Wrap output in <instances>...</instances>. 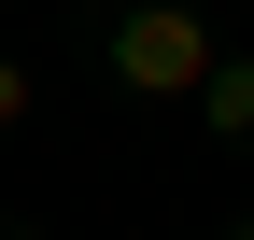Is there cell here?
Returning <instances> with one entry per match:
<instances>
[{"label": "cell", "mask_w": 254, "mask_h": 240, "mask_svg": "<svg viewBox=\"0 0 254 240\" xmlns=\"http://www.w3.org/2000/svg\"><path fill=\"white\" fill-rule=\"evenodd\" d=\"M212 57H226V43H212V14H184V0H127V14H113V85H127V99H198Z\"/></svg>", "instance_id": "1"}, {"label": "cell", "mask_w": 254, "mask_h": 240, "mask_svg": "<svg viewBox=\"0 0 254 240\" xmlns=\"http://www.w3.org/2000/svg\"><path fill=\"white\" fill-rule=\"evenodd\" d=\"M28 99H43V85H28V57H0V141L28 127Z\"/></svg>", "instance_id": "3"}, {"label": "cell", "mask_w": 254, "mask_h": 240, "mask_svg": "<svg viewBox=\"0 0 254 240\" xmlns=\"http://www.w3.org/2000/svg\"><path fill=\"white\" fill-rule=\"evenodd\" d=\"M198 127H212V141H254V57H212V85H198Z\"/></svg>", "instance_id": "2"}, {"label": "cell", "mask_w": 254, "mask_h": 240, "mask_svg": "<svg viewBox=\"0 0 254 240\" xmlns=\"http://www.w3.org/2000/svg\"><path fill=\"white\" fill-rule=\"evenodd\" d=\"M0 240H14V226H0Z\"/></svg>", "instance_id": "5"}, {"label": "cell", "mask_w": 254, "mask_h": 240, "mask_svg": "<svg viewBox=\"0 0 254 240\" xmlns=\"http://www.w3.org/2000/svg\"><path fill=\"white\" fill-rule=\"evenodd\" d=\"M226 240H254V212H240V226H226Z\"/></svg>", "instance_id": "4"}]
</instances>
